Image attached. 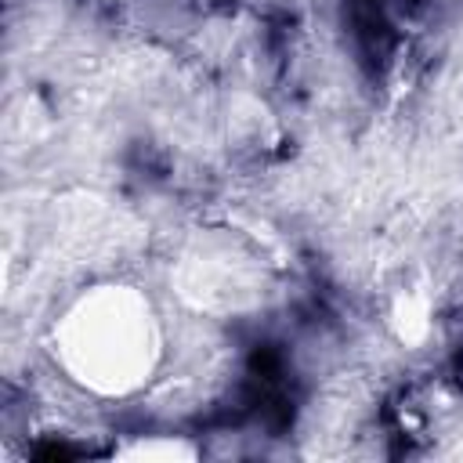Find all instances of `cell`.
I'll return each instance as SVG.
<instances>
[{"mask_svg": "<svg viewBox=\"0 0 463 463\" xmlns=\"http://www.w3.org/2000/svg\"><path fill=\"white\" fill-rule=\"evenodd\" d=\"M65 373L105 394H123L148 380L159 354V329L148 300L130 286L83 293L54 329Z\"/></svg>", "mask_w": 463, "mask_h": 463, "instance_id": "6da1fadb", "label": "cell"}]
</instances>
